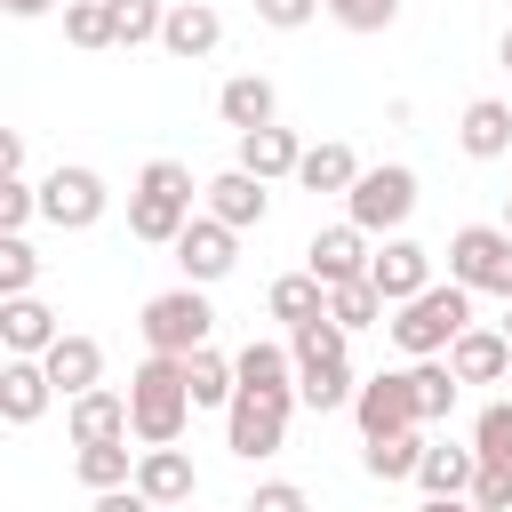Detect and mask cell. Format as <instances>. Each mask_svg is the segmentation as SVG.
<instances>
[{"instance_id": "obj_39", "label": "cell", "mask_w": 512, "mask_h": 512, "mask_svg": "<svg viewBox=\"0 0 512 512\" xmlns=\"http://www.w3.org/2000/svg\"><path fill=\"white\" fill-rule=\"evenodd\" d=\"M40 216V184L32 176H0V232H24Z\"/></svg>"}, {"instance_id": "obj_44", "label": "cell", "mask_w": 512, "mask_h": 512, "mask_svg": "<svg viewBox=\"0 0 512 512\" xmlns=\"http://www.w3.org/2000/svg\"><path fill=\"white\" fill-rule=\"evenodd\" d=\"M0 8H8V16H48L56 0H0Z\"/></svg>"}, {"instance_id": "obj_26", "label": "cell", "mask_w": 512, "mask_h": 512, "mask_svg": "<svg viewBox=\"0 0 512 512\" xmlns=\"http://www.w3.org/2000/svg\"><path fill=\"white\" fill-rule=\"evenodd\" d=\"M264 312H272L280 328H304V320H328V288H320L312 272H280V280L264 288Z\"/></svg>"}, {"instance_id": "obj_46", "label": "cell", "mask_w": 512, "mask_h": 512, "mask_svg": "<svg viewBox=\"0 0 512 512\" xmlns=\"http://www.w3.org/2000/svg\"><path fill=\"white\" fill-rule=\"evenodd\" d=\"M496 56H504V72H512V24H504V40H496Z\"/></svg>"}, {"instance_id": "obj_7", "label": "cell", "mask_w": 512, "mask_h": 512, "mask_svg": "<svg viewBox=\"0 0 512 512\" xmlns=\"http://www.w3.org/2000/svg\"><path fill=\"white\" fill-rule=\"evenodd\" d=\"M288 416H296V392H240L224 408V448L240 464H264L288 448Z\"/></svg>"}, {"instance_id": "obj_36", "label": "cell", "mask_w": 512, "mask_h": 512, "mask_svg": "<svg viewBox=\"0 0 512 512\" xmlns=\"http://www.w3.org/2000/svg\"><path fill=\"white\" fill-rule=\"evenodd\" d=\"M472 448H480V464H512V400H488L472 416Z\"/></svg>"}, {"instance_id": "obj_19", "label": "cell", "mask_w": 512, "mask_h": 512, "mask_svg": "<svg viewBox=\"0 0 512 512\" xmlns=\"http://www.w3.org/2000/svg\"><path fill=\"white\" fill-rule=\"evenodd\" d=\"M40 368H48L56 400H80V392L104 384V344H96V336H56V352H48Z\"/></svg>"}, {"instance_id": "obj_8", "label": "cell", "mask_w": 512, "mask_h": 512, "mask_svg": "<svg viewBox=\"0 0 512 512\" xmlns=\"http://www.w3.org/2000/svg\"><path fill=\"white\" fill-rule=\"evenodd\" d=\"M352 424L360 440H392V432H424V408H416V376L408 368H384L352 392Z\"/></svg>"}, {"instance_id": "obj_2", "label": "cell", "mask_w": 512, "mask_h": 512, "mask_svg": "<svg viewBox=\"0 0 512 512\" xmlns=\"http://www.w3.org/2000/svg\"><path fill=\"white\" fill-rule=\"evenodd\" d=\"M392 344L408 352V360H448V344L472 328V288H456V280H432L424 296H408V304H392Z\"/></svg>"}, {"instance_id": "obj_28", "label": "cell", "mask_w": 512, "mask_h": 512, "mask_svg": "<svg viewBox=\"0 0 512 512\" xmlns=\"http://www.w3.org/2000/svg\"><path fill=\"white\" fill-rule=\"evenodd\" d=\"M136 456H144V448L104 440V448H80V456H72V472H80V488H88V496H104V488H136Z\"/></svg>"}, {"instance_id": "obj_23", "label": "cell", "mask_w": 512, "mask_h": 512, "mask_svg": "<svg viewBox=\"0 0 512 512\" xmlns=\"http://www.w3.org/2000/svg\"><path fill=\"white\" fill-rule=\"evenodd\" d=\"M48 400H56V384H48L40 360H0V416L8 424H40Z\"/></svg>"}, {"instance_id": "obj_21", "label": "cell", "mask_w": 512, "mask_h": 512, "mask_svg": "<svg viewBox=\"0 0 512 512\" xmlns=\"http://www.w3.org/2000/svg\"><path fill=\"white\" fill-rule=\"evenodd\" d=\"M456 144L472 160H512V104L504 96H472L464 120H456Z\"/></svg>"}, {"instance_id": "obj_42", "label": "cell", "mask_w": 512, "mask_h": 512, "mask_svg": "<svg viewBox=\"0 0 512 512\" xmlns=\"http://www.w3.org/2000/svg\"><path fill=\"white\" fill-rule=\"evenodd\" d=\"M256 16H264L272 32H304V24L328 16V8H320V0H256Z\"/></svg>"}, {"instance_id": "obj_10", "label": "cell", "mask_w": 512, "mask_h": 512, "mask_svg": "<svg viewBox=\"0 0 512 512\" xmlns=\"http://www.w3.org/2000/svg\"><path fill=\"white\" fill-rule=\"evenodd\" d=\"M176 264H184V288H216V280L240 264V232L200 208V216L184 224V240H176Z\"/></svg>"}, {"instance_id": "obj_20", "label": "cell", "mask_w": 512, "mask_h": 512, "mask_svg": "<svg viewBox=\"0 0 512 512\" xmlns=\"http://www.w3.org/2000/svg\"><path fill=\"white\" fill-rule=\"evenodd\" d=\"M136 488L168 512V504H192V496H200V472H192L184 448H144V456H136Z\"/></svg>"}, {"instance_id": "obj_33", "label": "cell", "mask_w": 512, "mask_h": 512, "mask_svg": "<svg viewBox=\"0 0 512 512\" xmlns=\"http://www.w3.org/2000/svg\"><path fill=\"white\" fill-rule=\"evenodd\" d=\"M64 40L72 48H120L112 40V0H64Z\"/></svg>"}, {"instance_id": "obj_4", "label": "cell", "mask_w": 512, "mask_h": 512, "mask_svg": "<svg viewBox=\"0 0 512 512\" xmlns=\"http://www.w3.org/2000/svg\"><path fill=\"white\" fill-rule=\"evenodd\" d=\"M144 352H168V360H192L208 336H216V304H208V288H160L152 304H144Z\"/></svg>"}, {"instance_id": "obj_34", "label": "cell", "mask_w": 512, "mask_h": 512, "mask_svg": "<svg viewBox=\"0 0 512 512\" xmlns=\"http://www.w3.org/2000/svg\"><path fill=\"white\" fill-rule=\"evenodd\" d=\"M408 376H416V408H424V424H440V416L456 408V368H448V360H408Z\"/></svg>"}, {"instance_id": "obj_5", "label": "cell", "mask_w": 512, "mask_h": 512, "mask_svg": "<svg viewBox=\"0 0 512 512\" xmlns=\"http://www.w3.org/2000/svg\"><path fill=\"white\" fill-rule=\"evenodd\" d=\"M416 216V168H400V160H384V168H360V184L344 192V224H360L368 240L384 232H400Z\"/></svg>"}, {"instance_id": "obj_25", "label": "cell", "mask_w": 512, "mask_h": 512, "mask_svg": "<svg viewBox=\"0 0 512 512\" xmlns=\"http://www.w3.org/2000/svg\"><path fill=\"white\" fill-rule=\"evenodd\" d=\"M232 168H248V176H264V184H280V176H296L304 168V144H296V128H256V136H240V160Z\"/></svg>"}, {"instance_id": "obj_43", "label": "cell", "mask_w": 512, "mask_h": 512, "mask_svg": "<svg viewBox=\"0 0 512 512\" xmlns=\"http://www.w3.org/2000/svg\"><path fill=\"white\" fill-rule=\"evenodd\" d=\"M88 512H160V504H152L144 488H104V496H96Z\"/></svg>"}, {"instance_id": "obj_13", "label": "cell", "mask_w": 512, "mask_h": 512, "mask_svg": "<svg viewBox=\"0 0 512 512\" xmlns=\"http://www.w3.org/2000/svg\"><path fill=\"white\" fill-rule=\"evenodd\" d=\"M64 432H72V448H104V440H136V424H128V392H112V384H96V392H80V400H64Z\"/></svg>"}, {"instance_id": "obj_45", "label": "cell", "mask_w": 512, "mask_h": 512, "mask_svg": "<svg viewBox=\"0 0 512 512\" xmlns=\"http://www.w3.org/2000/svg\"><path fill=\"white\" fill-rule=\"evenodd\" d=\"M416 512H472V504H464V496H424Z\"/></svg>"}, {"instance_id": "obj_48", "label": "cell", "mask_w": 512, "mask_h": 512, "mask_svg": "<svg viewBox=\"0 0 512 512\" xmlns=\"http://www.w3.org/2000/svg\"><path fill=\"white\" fill-rule=\"evenodd\" d=\"M504 232H512V192H504Z\"/></svg>"}, {"instance_id": "obj_38", "label": "cell", "mask_w": 512, "mask_h": 512, "mask_svg": "<svg viewBox=\"0 0 512 512\" xmlns=\"http://www.w3.org/2000/svg\"><path fill=\"white\" fill-rule=\"evenodd\" d=\"M344 32H392L400 24V0H320Z\"/></svg>"}, {"instance_id": "obj_24", "label": "cell", "mask_w": 512, "mask_h": 512, "mask_svg": "<svg viewBox=\"0 0 512 512\" xmlns=\"http://www.w3.org/2000/svg\"><path fill=\"white\" fill-rule=\"evenodd\" d=\"M472 480H480V448H456V440H432L424 464H416L424 496H472Z\"/></svg>"}, {"instance_id": "obj_37", "label": "cell", "mask_w": 512, "mask_h": 512, "mask_svg": "<svg viewBox=\"0 0 512 512\" xmlns=\"http://www.w3.org/2000/svg\"><path fill=\"white\" fill-rule=\"evenodd\" d=\"M32 280H40L32 240H24V232H0V296H32Z\"/></svg>"}, {"instance_id": "obj_12", "label": "cell", "mask_w": 512, "mask_h": 512, "mask_svg": "<svg viewBox=\"0 0 512 512\" xmlns=\"http://www.w3.org/2000/svg\"><path fill=\"white\" fill-rule=\"evenodd\" d=\"M368 280H376V296H384V304H408V296H424V288H432V248H424V240H408V232H392V240L376 248Z\"/></svg>"}, {"instance_id": "obj_30", "label": "cell", "mask_w": 512, "mask_h": 512, "mask_svg": "<svg viewBox=\"0 0 512 512\" xmlns=\"http://www.w3.org/2000/svg\"><path fill=\"white\" fill-rule=\"evenodd\" d=\"M352 392H360V384H352V360H312V368H296V400L320 408V416H328V408H352Z\"/></svg>"}, {"instance_id": "obj_27", "label": "cell", "mask_w": 512, "mask_h": 512, "mask_svg": "<svg viewBox=\"0 0 512 512\" xmlns=\"http://www.w3.org/2000/svg\"><path fill=\"white\" fill-rule=\"evenodd\" d=\"M184 392H192V408H232V400H240V368H232L216 344H200V352L184 360Z\"/></svg>"}, {"instance_id": "obj_32", "label": "cell", "mask_w": 512, "mask_h": 512, "mask_svg": "<svg viewBox=\"0 0 512 512\" xmlns=\"http://www.w3.org/2000/svg\"><path fill=\"white\" fill-rule=\"evenodd\" d=\"M384 296H376V280H344V288H328V320L344 328V336H360V328H384Z\"/></svg>"}, {"instance_id": "obj_3", "label": "cell", "mask_w": 512, "mask_h": 512, "mask_svg": "<svg viewBox=\"0 0 512 512\" xmlns=\"http://www.w3.org/2000/svg\"><path fill=\"white\" fill-rule=\"evenodd\" d=\"M184 416H192L184 360L144 352L136 376H128V424H136V440H144V448H176V440H184Z\"/></svg>"}, {"instance_id": "obj_18", "label": "cell", "mask_w": 512, "mask_h": 512, "mask_svg": "<svg viewBox=\"0 0 512 512\" xmlns=\"http://www.w3.org/2000/svg\"><path fill=\"white\" fill-rule=\"evenodd\" d=\"M448 368H456V384H504L512 376V344H504V328H464L456 344H448Z\"/></svg>"}, {"instance_id": "obj_29", "label": "cell", "mask_w": 512, "mask_h": 512, "mask_svg": "<svg viewBox=\"0 0 512 512\" xmlns=\"http://www.w3.org/2000/svg\"><path fill=\"white\" fill-rule=\"evenodd\" d=\"M296 184L304 192H352L360 184V160H352V144H304V168H296Z\"/></svg>"}, {"instance_id": "obj_9", "label": "cell", "mask_w": 512, "mask_h": 512, "mask_svg": "<svg viewBox=\"0 0 512 512\" xmlns=\"http://www.w3.org/2000/svg\"><path fill=\"white\" fill-rule=\"evenodd\" d=\"M104 208H112V192H104L96 168H80V160L64 168V160H56V168L40 176V216H48L56 232H88V224H104Z\"/></svg>"}, {"instance_id": "obj_22", "label": "cell", "mask_w": 512, "mask_h": 512, "mask_svg": "<svg viewBox=\"0 0 512 512\" xmlns=\"http://www.w3.org/2000/svg\"><path fill=\"white\" fill-rule=\"evenodd\" d=\"M232 368H240V392H296V352L280 336H248Z\"/></svg>"}, {"instance_id": "obj_11", "label": "cell", "mask_w": 512, "mask_h": 512, "mask_svg": "<svg viewBox=\"0 0 512 512\" xmlns=\"http://www.w3.org/2000/svg\"><path fill=\"white\" fill-rule=\"evenodd\" d=\"M368 264H376V240H368L360 224H328V232H312V240H304V272H312L320 288L368 280Z\"/></svg>"}, {"instance_id": "obj_31", "label": "cell", "mask_w": 512, "mask_h": 512, "mask_svg": "<svg viewBox=\"0 0 512 512\" xmlns=\"http://www.w3.org/2000/svg\"><path fill=\"white\" fill-rule=\"evenodd\" d=\"M424 432H392V440H360V464H368V480H416V464H424Z\"/></svg>"}, {"instance_id": "obj_47", "label": "cell", "mask_w": 512, "mask_h": 512, "mask_svg": "<svg viewBox=\"0 0 512 512\" xmlns=\"http://www.w3.org/2000/svg\"><path fill=\"white\" fill-rule=\"evenodd\" d=\"M496 328H504V344H512V304H504V320H496Z\"/></svg>"}, {"instance_id": "obj_40", "label": "cell", "mask_w": 512, "mask_h": 512, "mask_svg": "<svg viewBox=\"0 0 512 512\" xmlns=\"http://www.w3.org/2000/svg\"><path fill=\"white\" fill-rule=\"evenodd\" d=\"M464 504L472 512H512V464H480V480H472Z\"/></svg>"}, {"instance_id": "obj_16", "label": "cell", "mask_w": 512, "mask_h": 512, "mask_svg": "<svg viewBox=\"0 0 512 512\" xmlns=\"http://www.w3.org/2000/svg\"><path fill=\"white\" fill-rule=\"evenodd\" d=\"M56 312L40 304V296H0V344H8V360H48L56 352Z\"/></svg>"}, {"instance_id": "obj_6", "label": "cell", "mask_w": 512, "mask_h": 512, "mask_svg": "<svg viewBox=\"0 0 512 512\" xmlns=\"http://www.w3.org/2000/svg\"><path fill=\"white\" fill-rule=\"evenodd\" d=\"M448 280L472 296H504L512 304V232L504 224H464L448 232Z\"/></svg>"}, {"instance_id": "obj_15", "label": "cell", "mask_w": 512, "mask_h": 512, "mask_svg": "<svg viewBox=\"0 0 512 512\" xmlns=\"http://www.w3.org/2000/svg\"><path fill=\"white\" fill-rule=\"evenodd\" d=\"M200 200H208V216H216V224H232V232H256V224L272 216V192H264V176H248V168L208 176V184H200Z\"/></svg>"}, {"instance_id": "obj_1", "label": "cell", "mask_w": 512, "mask_h": 512, "mask_svg": "<svg viewBox=\"0 0 512 512\" xmlns=\"http://www.w3.org/2000/svg\"><path fill=\"white\" fill-rule=\"evenodd\" d=\"M192 168L184 160H144V176H136V192H128V240H144V248H176L184 240V224H192Z\"/></svg>"}, {"instance_id": "obj_17", "label": "cell", "mask_w": 512, "mask_h": 512, "mask_svg": "<svg viewBox=\"0 0 512 512\" xmlns=\"http://www.w3.org/2000/svg\"><path fill=\"white\" fill-rule=\"evenodd\" d=\"M160 48H168V56H184V64H200V56H216V48H224V16H216L208 0H168V24H160Z\"/></svg>"}, {"instance_id": "obj_41", "label": "cell", "mask_w": 512, "mask_h": 512, "mask_svg": "<svg viewBox=\"0 0 512 512\" xmlns=\"http://www.w3.org/2000/svg\"><path fill=\"white\" fill-rule=\"evenodd\" d=\"M240 512H312V496H304L296 480H256V496H248Z\"/></svg>"}, {"instance_id": "obj_14", "label": "cell", "mask_w": 512, "mask_h": 512, "mask_svg": "<svg viewBox=\"0 0 512 512\" xmlns=\"http://www.w3.org/2000/svg\"><path fill=\"white\" fill-rule=\"evenodd\" d=\"M216 120H224L232 136H256V128H280V88H272L264 72H232V80L216 88Z\"/></svg>"}, {"instance_id": "obj_35", "label": "cell", "mask_w": 512, "mask_h": 512, "mask_svg": "<svg viewBox=\"0 0 512 512\" xmlns=\"http://www.w3.org/2000/svg\"><path fill=\"white\" fill-rule=\"evenodd\" d=\"M160 24H168V0H112V40H120V48L160 40Z\"/></svg>"}]
</instances>
